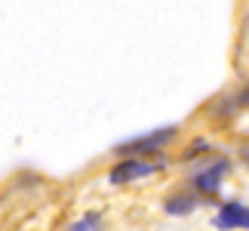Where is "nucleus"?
Returning <instances> with one entry per match:
<instances>
[{
    "label": "nucleus",
    "mask_w": 249,
    "mask_h": 231,
    "mask_svg": "<svg viewBox=\"0 0 249 231\" xmlns=\"http://www.w3.org/2000/svg\"><path fill=\"white\" fill-rule=\"evenodd\" d=\"M191 210H197V197L194 194H178V197L166 200V213H172V216H185Z\"/></svg>",
    "instance_id": "nucleus-5"
},
{
    "label": "nucleus",
    "mask_w": 249,
    "mask_h": 231,
    "mask_svg": "<svg viewBox=\"0 0 249 231\" xmlns=\"http://www.w3.org/2000/svg\"><path fill=\"white\" fill-rule=\"evenodd\" d=\"M95 225H99V216H86L83 222H77V225L68 228V231H89V228H95Z\"/></svg>",
    "instance_id": "nucleus-6"
},
{
    "label": "nucleus",
    "mask_w": 249,
    "mask_h": 231,
    "mask_svg": "<svg viewBox=\"0 0 249 231\" xmlns=\"http://www.w3.org/2000/svg\"><path fill=\"white\" fill-rule=\"evenodd\" d=\"M206 148H209V145H206V142H203V139H197V142H194V145H191V148H188V157H194V154H203Z\"/></svg>",
    "instance_id": "nucleus-7"
},
{
    "label": "nucleus",
    "mask_w": 249,
    "mask_h": 231,
    "mask_svg": "<svg viewBox=\"0 0 249 231\" xmlns=\"http://www.w3.org/2000/svg\"><path fill=\"white\" fill-rule=\"evenodd\" d=\"M154 173V167L145 160H123L117 163V167L111 170V182H117V185H123V182H132V179H142V176H151Z\"/></svg>",
    "instance_id": "nucleus-3"
},
{
    "label": "nucleus",
    "mask_w": 249,
    "mask_h": 231,
    "mask_svg": "<svg viewBox=\"0 0 249 231\" xmlns=\"http://www.w3.org/2000/svg\"><path fill=\"white\" fill-rule=\"evenodd\" d=\"M213 228L218 231H234V228H249V207H243L240 200H228V204L215 213Z\"/></svg>",
    "instance_id": "nucleus-1"
},
{
    "label": "nucleus",
    "mask_w": 249,
    "mask_h": 231,
    "mask_svg": "<svg viewBox=\"0 0 249 231\" xmlns=\"http://www.w3.org/2000/svg\"><path fill=\"white\" fill-rule=\"evenodd\" d=\"M237 105H240V108H249V83L237 93Z\"/></svg>",
    "instance_id": "nucleus-8"
},
{
    "label": "nucleus",
    "mask_w": 249,
    "mask_h": 231,
    "mask_svg": "<svg viewBox=\"0 0 249 231\" xmlns=\"http://www.w3.org/2000/svg\"><path fill=\"white\" fill-rule=\"evenodd\" d=\"M225 173H228V160L218 157V160H213V163H206L203 170H197L191 182H194L200 191H218V185H222V179H225Z\"/></svg>",
    "instance_id": "nucleus-2"
},
{
    "label": "nucleus",
    "mask_w": 249,
    "mask_h": 231,
    "mask_svg": "<svg viewBox=\"0 0 249 231\" xmlns=\"http://www.w3.org/2000/svg\"><path fill=\"white\" fill-rule=\"evenodd\" d=\"M172 136H176V130H157V133H151L145 139L123 142V145H117V151H157L160 145H166Z\"/></svg>",
    "instance_id": "nucleus-4"
}]
</instances>
